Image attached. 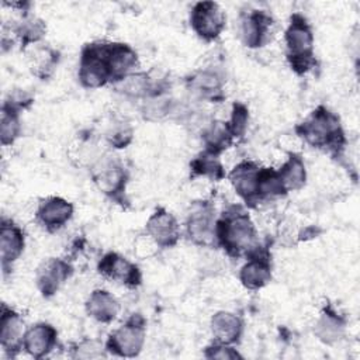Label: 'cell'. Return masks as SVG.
Instances as JSON below:
<instances>
[{
  "instance_id": "cell-1",
  "label": "cell",
  "mask_w": 360,
  "mask_h": 360,
  "mask_svg": "<svg viewBox=\"0 0 360 360\" xmlns=\"http://www.w3.org/2000/svg\"><path fill=\"white\" fill-rule=\"evenodd\" d=\"M217 242L231 255H253L259 250L256 228L240 208H231L215 225Z\"/></svg>"
},
{
  "instance_id": "cell-2",
  "label": "cell",
  "mask_w": 360,
  "mask_h": 360,
  "mask_svg": "<svg viewBox=\"0 0 360 360\" xmlns=\"http://www.w3.org/2000/svg\"><path fill=\"white\" fill-rule=\"evenodd\" d=\"M298 135L314 148L339 150L343 148L345 136L339 118L326 110L318 107L311 115L297 127Z\"/></svg>"
},
{
  "instance_id": "cell-3",
  "label": "cell",
  "mask_w": 360,
  "mask_h": 360,
  "mask_svg": "<svg viewBox=\"0 0 360 360\" xmlns=\"http://www.w3.org/2000/svg\"><path fill=\"white\" fill-rule=\"evenodd\" d=\"M287 59L297 73H307L315 66L314 34L309 22L301 14H292L284 34Z\"/></svg>"
},
{
  "instance_id": "cell-4",
  "label": "cell",
  "mask_w": 360,
  "mask_h": 360,
  "mask_svg": "<svg viewBox=\"0 0 360 360\" xmlns=\"http://www.w3.org/2000/svg\"><path fill=\"white\" fill-rule=\"evenodd\" d=\"M79 80L87 89H98L111 82L105 60V44H89L83 48Z\"/></svg>"
},
{
  "instance_id": "cell-5",
  "label": "cell",
  "mask_w": 360,
  "mask_h": 360,
  "mask_svg": "<svg viewBox=\"0 0 360 360\" xmlns=\"http://www.w3.org/2000/svg\"><path fill=\"white\" fill-rule=\"evenodd\" d=\"M145 343V326L139 315H134L117 328L107 340V350L122 357H135Z\"/></svg>"
},
{
  "instance_id": "cell-6",
  "label": "cell",
  "mask_w": 360,
  "mask_h": 360,
  "mask_svg": "<svg viewBox=\"0 0 360 360\" xmlns=\"http://www.w3.org/2000/svg\"><path fill=\"white\" fill-rule=\"evenodd\" d=\"M225 13L215 1L195 3L190 13L193 31L205 41L217 39L225 28Z\"/></svg>"
},
{
  "instance_id": "cell-7",
  "label": "cell",
  "mask_w": 360,
  "mask_h": 360,
  "mask_svg": "<svg viewBox=\"0 0 360 360\" xmlns=\"http://www.w3.org/2000/svg\"><path fill=\"white\" fill-rule=\"evenodd\" d=\"M215 225L217 221L214 208L208 202H200L194 205L186 222L188 239L200 246H210L215 243Z\"/></svg>"
},
{
  "instance_id": "cell-8",
  "label": "cell",
  "mask_w": 360,
  "mask_h": 360,
  "mask_svg": "<svg viewBox=\"0 0 360 360\" xmlns=\"http://www.w3.org/2000/svg\"><path fill=\"white\" fill-rule=\"evenodd\" d=\"M273 18L264 10H250L240 15L239 37L245 46L259 48L270 38Z\"/></svg>"
},
{
  "instance_id": "cell-9",
  "label": "cell",
  "mask_w": 360,
  "mask_h": 360,
  "mask_svg": "<svg viewBox=\"0 0 360 360\" xmlns=\"http://www.w3.org/2000/svg\"><path fill=\"white\" fill-rule=\"evenodd\" d=\"M98 271L104 277L121 283L127 287H136L141 283L139 269L132 262L114 252L103 256L98 263Z\"/></svg>"
},
{
  "instance_id": "cell-10",
  "label": "cell",
  "mask_w": 360,
  "mask_h": 360,
  "mask_svg": "<svg viewBox=\"0 0 360 360\" xmlns=\"http://www.w3.org/2000/svg\"><path fill=\"white\" fill-rule=\"evenodd\" d=\"M260 167L253 162H240L229 173V181L236 194L248 204L259 202Z\"/></svg>"
},
{
  "instance_id": "cell-11",
  "label": "cell",
  "mask_w": 360,
  "mask_h": 360,
  "mask_svg": "<svg viewBox=\"0 0 360 360\" xmlns=\"http://www.w3.org/2000/svg\"><path fill=\"white\" fill-rule=\"evenodd\" d=\"M146 233L159 248H172L180 238V226L170 212L159 208L149 217L146 222Z\"/></svg>"
},
{
  "instance_id": "cell-12",
  "label": "cell",
  "mask_w": 360,
  "mask_h": 360,
  "mask_svg": "<svg viewBox=\"0 0 360 360\" xmlns=\"http://www.w3.org/2000/svg\"><path fill=\"white\" fill-rule=\"evenodd\" d=\"M72 274V267L68 262L51 257L44 262L37 271V285L44 297H52L59 287Z\"/></svg>"
},
{
  "instance_id": "cell-13",
  "label": "cell",
  "mask_w": 360,
  "mask_h": 360,
  "mask_svg": "<svg viewBox=\"0 0 360 360\" xmlns=\"http://www.w3.org/2000/svg\"><path fill=\"white\" fill-rule=\"evenodd\" d=\"M58 332L56 329L45 322H39L28 328L22 338V347L25 352L35 359L48 356L56 346Z\"/></svg>"
},
{
  "instance_id": "cell-14",
  "label": "cell",
  "mask_w": 360,
  "mask_h": 360,
  "mask_svg": "<svg viewBox=\"0 0 360 360\" xmlns=\"http://www.w3.org/2000/svg\"><path fill=\"white\" fill-rule=\"evenodd\" d=\"M105 60L111 82L117 83L131 75L138 65L136 52L127 44H105Z\"/></svg>"
},
{
  "instance_id": "cell-15",
  "label": "cell",
  "mask_w": 360,
  "mask_h": 360,
  "mask_svg": "<svg viewBox=\"0 0 360 360\" xmlns=\"http://www.w3.org/2000/svg\"><path fill=\"white\" fill-rule=\"evenodd\" d=\"M73 215V205L62 197H48L37 208V219L48 231L62 228Z\"/></svg>"
},
{
  "instance_id": "cell-16",
  "label": "cell",
  "mask_w": 360,
  "mask_h": 360,
  "mask_svg": "<svg viewBox=\"0 0 360 360\" xmlns=\"http://www.w3.org/2000/svg\"><path fill=\"white\" fill-rule=\"evenodd\" d=\"M97 188L110 197H118L125 190L127 172L117 162H105L93 174Z\"/></svg>"
},
{
  "instance_id": "cell-17",
  "label": "cell",
  "mask_w": 360,
  "mask_h": 360,
  "mask_svg": "<svg viewBox=\"0 0 360 360\" xmlns=\"http://www.w3.org/2000/svg\"><path fill=\"white\" fill-rule=\"evenodd\" d=\"M25 246V238L21 228L11 221L3 219L0 226V252L1 264L6 269L14 263L22 253Z\"/></svg>"
},
{
  "instance_id": "cell-18",
  "label": "cell",
  "mask_w": 360,
  "mask_h": 360,
  "mask_svg": "<svg viewBox=\"0 0 360 360\" xmlns=\"http://www.w3.org/2000/svg\"><path fill=\"white\" fill-rule=\"evenodd\" d=\"M271 278V266L266 256L259 255V250L240 267L239 280L248 290H259Z\"/></svg>"
},
{
  "instance_id": "cell-19",
  "label": "cell",
  "mask_w": 360,
  "mask_h": 360,
  "mask_svg": "<svg viewBox=\"0 0 360 360\" xmlns=\"http://www.w3.org/2000/svg\"><path fill=\"white\" fill-rule=\"evenodd\" d=\"M120 309L121 305L118 300L105 290H94L86 301V311L89 316L101 323L112 322L118 316Z\"/></svg>"
},
{
  "instance_id": "cell-20",
  "label": "cell",
  "mask_w": 360,
  "mask_h": 360,
  "mask_svg": "<svg viewBox=\"0 0 360 360\" xmlns=\"http://www.w3.org/2000/svg\"><path fill=\"white\" fill-rule=\"evenodd\" d=\"M24 322L21 316L3 305L1 316H0V343L6 352L17 350L22 346L24 338Z\"/></svg>"
},
{
  "instance_id": "cell-21",
  "label": "cell",
  "mask_w": 360,
  "mask_h": 360,
  "mask_svg": "<svg viewBox=\"0 0 360 360\" xmlns=\"http://www.w3.org/2000/svg\"><path fill=\"white\" fill-rule=\"evenodd\" d=\"M211 332L218 343L232 345L239 340L243 332V322L233 312L219 311L211 318Z\"/></svg>"
},
{
  "instance_id": "cell-22",
  "label": "cell",
  "mask_w": 360,
  "mask_h": 360,
  "mask_svg": "<svg viewBox=\"0 0 360 360\" xmlns=\"http://www.w3.org/2000/svg\"><path fill=\"white\" fill-rule=\"evenodd\" d=\"M314 333L321 342L333 345L340 340L345 333V321L333 311H323L315 323Z\"/></svg>"
},
{
  "instance_id": "cell-23",
  "label": "cell",
  "mask_w": 360,
  "mask_h": 360,
  "mask_svg": "<svg viewBox=\"0 0 360 360\" xmlns=\"http://www.w3.org/2000/svg\"><path fill=\"white\" fill-rule=\"evenodd\" d=\"M188 86L191 91L200 97L217 100L222 94V80L218 73L211 70H200L188 79Z\"/></svg>"
},
{
  "instance_id": "cell-24",
  "label": "cell",
  "mask_w": 360,
  "mask_h": 360,
  "mask_svg": "<svg viewBox=\"0 0 360 360\" xmlns=\"http://www.w3.org/2000/svg\"><path fill=\"white\" fill-rule=\"evenodd\" d=\"M277 172L287 191L300 190L301 187H304L307 180V170L304 160L300 155L291 153Z\"/></svg>"
},
{
  "instance_id": "cell-25",
  "label": "cell",
  "mask_w": 360,
  "mask_h": 360,
  "mask_svg": "<svg viewBox=\"0 0 360 360\" xmlns=\"http://www.w3.org/2000/svg\"><path fill=\"white\" fill-rule=\"evenodd\" d=\"M202 139L205 143V150L219 155L222 150L231 146L233 141V135L231 132L228 122L214 121L204 131Z\"/></svg>"
},
{
  "instance_id": "cell-26",
  "label": "cell",
  "mask_w": 360,
  "mask_h": 360,
  "mask_svg": "<svg viewBox=\"0 0 360 360\" xmlns=\"http://www.w3.org/2000/svg\"><path fill=\"white\" fill-rule=\"evenodd\" d=\"M117 90L127 97L141 98L155 96V87L152 79L146 73H135L125 76L122 80L117 82Z\"/></svg>"
},
{
  "instance_id": "cell-27",
  "label": "cell",
  "mask_w": 360,
  "mask_h": 360,
  "mask_svg": "<svg viewBox=\"0 0 360 360\" xmlns=\"http://www.w3.org/2000/svg\"><path fill=\"white\" fill-rule=\"evenodd\" d=\"M30 68L35 76L45 80L52 75L56 63L58 53L49 46H38L30 55Z\"/></svg>"
},
{
  "instance_id": "cell-28",
  "label": "cell",
  "mask_w": 360,
  "mask_h": 360,
  "mask_svg": "<svg viewBox=\"0 0 360 360\" xmlns=\"http://www.w3.org/2000/svg\"><path fill=\"white\" fill-rule=\"evenodd\" d=\"M45 31L46 27L44 21L35 15H24L14 28L15 35L20 38L24 46L41 41V38L45 35Z\"/></svg>"
},
{
  "instance_id": "cell-29",
  "label": "cell",
  "mask_w": 360,
  "mask_h": 360,
  "mask_svg": "<svg viewBox=\"0 0 360 360\" xmlns=\"http://www.w3.org/2000/svg\"><path fill=\"white\" fill-rule=\"evenodd\" d=\"M20 135V120L18 110L10 104H4L1 108L0 120V138L4 146L11 145Z\"/></svg>"
},
{
  "instance_id": "cell-30",
  "label": "cell",
  "mask_w": 360,
  "mask_h": 360,
  "mask_svg": "<svg viewBox=\"0 0 360 360\" xmlns=\"http://www.w3.org/2000/svg\"><path fill=\"white\" fill-rule=\"evenodd\" d=\"M191 169L195 174L211 177L214 180L224 177V169L218 159V155L205 150L191 162Z\"/></svg>"
},
{
  "instance_id": "cell-31",
  "label": "cell",
  "mask_w": 360,
  "mask_h": 360,
  "mask_svg": "<svg viewBox=\"0 0 360 360\" xmlns=\"http://www.w3.org/2000/svg\"><path fill=\"white\" fill-rule=\"evenodd\" d=\"M287 190L274 169H260L259 173V198H270L285 194Z\"/></svg>"
},
{
  "instance_id": "cell-32",
  "label": "cell",
  "mask_w": 360,
  "mask_h": 360,
  "mask_svg": "<svg viewBox=\"0 0 360 360\" xmlns=\"http://www.w3.org/2000/svg\"><path fill=\"white\" fill-rule=\"evenodd\" d=\"M72 350L75 359H98L104 356V350L107 349H104L103 343L96 339H86L77 343Z\"/></svg>"
},
{
  "instance_id": "cell-33",
  "label": "cell",
  "mask_w": 360,
  "mask_h": 360,
  "mask_svg": "<svg viewBox=\"0 0 360 360\" xmlns=\"http://www.w3.org/2000/svg\"><path fill=\"white\" fill-rule=\"evenodd\" d=\"M231 132L233 135V138L242 136L246 131L248 127V110L243 104H233V110H232V115H231V121L228 122Z\"/></svg>"
},
{
  "instance_id": "cell-34",
  "label": "cell",
  "mask_w": 360,
  "mask_h": 360,
  "mask_svg": "<svg viewBox=\"0 0 360 360\" xmlns=\"http://www.w3.org/2000/svg\"><path fill=\"white\" fill-rule=\"evenodd\" d=\"M160 248L158 246V243L148 233L146 235H139L135 239V243H134V253L141 259L152 257L153 255H156V252Z\"/></svg>"
},
{
  "instance_id": "cell-35",
  "label": "cell",
  "mask_w": 360,
  "mask_h": 360,
  "mask_svg": "<svg viewBox=\"0 0 360 360\" xmlns=\"http://www.w3.org/2000/svg\"><path fill=\"white\" fill-rule=\"evenodd\" d=\"M205 356L210 359H222V360L242 357L235 349H232L229 345H224V343H218V345L208 347L205 352Z\"/></svg>"
}]
</instances>
